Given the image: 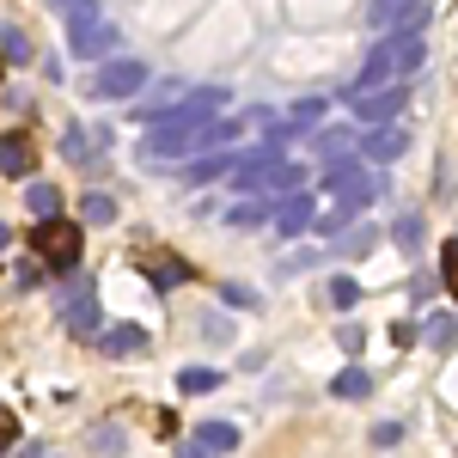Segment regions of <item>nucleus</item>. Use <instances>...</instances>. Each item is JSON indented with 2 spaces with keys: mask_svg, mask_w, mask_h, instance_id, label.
<instances>
[{
  "mask_svg": "<svg viewBox=\"0 0 458 458\" xmlns=\"http://www.w3.org/2000/svg\"><path fill=\"white\" fill-rule=\"evenodd\" d=\"M428 62V43L422 31H410V25H397L373 43V55L360 62V80H349V92H367V86H386V80H410V73H422Z\"/></svg>",
  "mask_w": 458,
  "mask_h": 458,
  "instance_id": "obj_1",
  "label": "nucleus"
},
{
  "mask_svg": "<svg viewBox=\"0 0 458 458\" xmlns=\"http://www.w3.org/2000/svg\"><path fill=\"white\" fill-rule=\"evenodd\" d=\"M110 43H116V25L98 13V0H80V6H68V49H73V55L105 62Z\"/></svg>",
  "mask_w": 458,
  "mask_h": 458,
  "instance_id": "obj_2",
  "label": "nucleus"
},
{
  "mask_svg": "<svg viewBox=\"0 0 458 458\" xmlns=\"http://www.w3.org/2000/svg\"><path fill=\"white\" fill-rule=\"evenodd\" d=\"M55 318L68 324L73 336H98V300H92V276L68 269L55 282Z\"/></svg>",
  "mask_w": 458,
  "mask_h": 458,
  "instance_id": "obj_3",
  "label": "nucleus"
},
{
  "mask_svg": "<svg viewBox=\"0 0 458 458\" xmlns=\"http://www.w3.org/2000/svg\"><path fill=\"white\" fill-rule=\"evenodd\" d=\"M324 190L336 196V208H343V214H354V208H367V202L379 196V177H373V165H367V159H330Z\"/></svg>",
  "mask_w": 458,
  "mask_h": 458,
  "instance_id": "obj_4",
  "label": "nucleus"
},
{
  "mask_svg": "<svg viewBox=\"0 0 458 458\" xmlns=\"http://www.w3.org/2000/svg\"><path fill=\"white\" fill-rule=\"evenodd\" d=\"M31 245H37V257L55 269V276H68V269H80V250H86V233L80 226H68L62 214H49L43 226L31 233Z\"/></svg>",
  "mask_w": 458,
  "mask_h": 458,
  "instance_id": "obj_5",
  "label": "nucleus"
},
{
  "mask_svg": "<svg viewBox=\"0 0 458 458\" xmlns=\"http://www.w3.org/2000/svg\"><path fill=\"white\" fill-rule=\"evenodd\" d=\"M410 105V80H386V86H367V92H349V110L360 123H397Z\"/></svg>",
  "mask_w": 458,
  "mask_h": 458,
  "instance_id": "obj_6",
  "label": "nucleus"
},
{
  "mask_svg": "<svg viewBox=\"0 0 458 458\" xmlns=\"http://www.w3.org/2000/svg\"><path fill=\"white\" fill-rule=\"evenodd\" d=\"M141 86H147V68H141V62H129V55L98 62V73H92V98H135Z\"/></svg>",
  "mask_w": 458,
  "mask_h": 458,
  "instance_id": "obj_7",
  "label": "nucleus"
},
{
  "mask_svg": "<svg viewBox=\"0 0 458 458\" xmlns=\"http://www.w3.org/2000/svg\"><path fill=\"white\" fill-rule=\"evenodd\" d=\"M410 153V129H397V123H373L367 135H360V159L367 165H391V159H403Z\"/></svg>",
  "mask_w": 458,
  "mask_h": 458,
  "instance_id": "obj_8",
  "label": "nucleus"
},
{
  "mask_svg": "<svg viewBox=\"0 0 458 458\" xmlns=\"http://www.w3.org/2000/svg\"><path fill=\"white\" fill-rule=\"evenodd\" d=\"M276 233H282V239L318 233V208H312V196H287L282 208H276Z\"/></svg>",
  "mask_w": 458,
  "mask_h": 458,
  "instance_id": "obj_9",
  "label": "nucleus"
},
{
  "mask_svg": "<svg viewBox=\"0 0 458 458\" xmlns=\"http://www.w3.org/2000/svg\"><path fill=\"white\" fill-rule=\"evenodd\" d=\"M31 165H37V153H31V141L13 129V135H0V172L6 177H31Z\"/></svg>",
  "mask_w": 458,
  "mask_h": 458,
  "instance_id": "obj_10",
  "label": "nucleus"
},
{
  "mask_svg": "<svg viewBox=\"0 0 458 458\" xmlns=\"http://www.w3.org/2000/svg\"><path fill=\"white\" fill-rule=\"evenodd\" d=\"M422 343H428V349H440V354H453V349H458V312L422 318Z\"/></svg>",
  "mask_w": 458,
  "mask_h": 458,
  "instance_id": "obj_11",
  "label": "nucleus"
},
{
  "mask_svg": "<svg viewBox=\"0 0 458 458\" xmlns=\"http://www.w3.org/2000/svg\"><path fill=\"white\" fill-rule=\"evenodd\" d=\"M141 343H147L141 324H116V330H98V349H105V354H135Z\"/></svg>",
  "mask_w": 458,
  "mask_h": 458,
  "instance_id": "obj_12",
  "label": "nucleus"
},
{
  "mask_svg": "<svg viewBox=\"0 0 458 458\" xmlns=\"http://www.w3.org/2000/svg\"><path fill=\"white\" fill-rule=\"evenodd\" d=\"M196 440H202V446H214V453L226 458L233 446H239V422H226V416H214V422H202V428H196Z\"/></svg>",
  "mask_w": 458,
  "mask_h": 458,
  "instance_id": "obj_13",
  "label": "nucleus"
},
{
  "mask_svg": "<svg viewBox=\"0 0 458 458\" xmlns=\"http://www.w3.org/2000/svg\"><path fill=\"white\" fill-rule=\"evenodd\" d=\"M239 172V159H226V153H208V159H196V165H183V183H214V177Z\"/></svg>",
  "mask_w": 458,
  "mask_h": 458,
  "instance_id": "obj_14",
  "label": "nucleus"
},
{
  "mask_svg": "<svg viewBox=\"0 0 458 458\" xmlns=\"http://www.w3.org/2000/svg\"><path fill=\"white\" fill-rule=\"evenodd\" d=\"M422 13V0H373V25L391 31V25H403V19H416Z\"/></svg>",
  "mask_w": 458,
  "mask_h": 458,
  "instance_id": "obj_15",
  "label": "nucleus"
},
{
  "mask_svg": "<svg viewBox=\"0 0 458 458\" xmlns=\"http://www.w3.org/2000/svg\"><path fill=\"white\" fill-rule=\"evenodd\" d=\"M110 220H116V196L92 190V196L80 202V226H110Z\"/></svg>",
  "mask_w": 458,
  "mask_h": 458,
  "instance_id": "obj_16",
  "label": "nucleus"
},
{
  "mask_svg": "<svg viewBox=\"0 0 458 458\" xmlns=\"http://www.w3.org/2000/svg\"><path fill=\"white\" fill-rule=\"evenodd\" d=\"M25 208H31L37 220L62 214V190H55V183H31V190H25Z\"/></svg>",
  "mask_w": 458,
  "mask_h": 458,
  "instance_id": "obj_17",
  "label": "nucleus"
},
{
  "mask_svg": "<svg viewBox=\"0 0 458 458\" xmlns=\"http://www.w3.org/2000/svg\"><path fill=\"white\" fill-rule=\"evenodd\" d=\"M367 391H373V373L367 367H349V373L330 379V397H367Z\"/></svg>",
  "mask_w": 458,
  "mask_h": 458,
  "instance_id": "obj_18",
  "label": "nucleus"
},
{
  "mask_svg": "<svg viewBox=\"0 0 458 458\" xmlns=\"http://www.w3.org/2000/svg\"><path fill=\"white\" fill-rule=\"evenodd\" d=\"M214 386H220L214 367H183V373H177V391H183V397H202V391H214Z\"/></svg>",
  "mask_w": 458,
  "mask_h": 458,
  "instance_id": "obj_19",
  "label": "nucleus"
},
{
  "mask_svg": "<svg viewBox=\"0 0 458 458\" xmlns=\"http://www.w3.org/2000/svg\"><path fill=\"white\" fill-rule=\"evenodd\" d=\"M263 220H269V196H250V202H239L226 214V226H263Z\"/></svg>",
  "mask_w": 458,
  "mask_h": 458,
  "instance_id": "obj_20",
  "label": "nucleus"
},
{
  "mask_svg": "<svg viewBox=\"0 0 458 458\" xmlns=\"http://www.w3.org/2000/svg\"><path fill=\"white\" fill-rule=\"evenodd\" d=\"M312 153H318V159H343V153H349V135H343V129H318Z\"/></svg>",
  "mask_w": 458,
  "mask_h": 458,
  "instance_id": "obj_21",
  "label": "nucleus"
},
{
  "mask_svg": "<svg viewBox=\"0 0 458 458\" xmlns=\"http://www.w3.org/2000/svg\"><path fill=\"white\" fill-rule=\"evenodd\" d=\"M391 239L403 250H422V214H397V226H391Z\"/></svg>",
  "mask_w": 458,
  "mask_h": 458,
  "instance_id": "obj_22",
  "label": "nucleus"
},
{
  "mask_svg": "<svg viewBox=\"0 0 458 458\" xmlns=\"http://www.w3.org/2000/svg\"><path fill=\"white\" fill-rule=\"evenodd\" d=\"M183 276H190V269H183V263H172V257H159V263L147 269V282H153V287H177Z\"/></svg>",
  "mask_w": 458,
  "mask_h": 458,
  "instance_id": "obj_23",
  "label": "nucleus"
},
{
  "mask_svg": "<svg viewBox=\"0 0 458 458\" xmlns=\"http://www.w3.org/2000/svg\"><path fill=\"white\" fill-rule=\"evenodd\" d=\"M0 49H6V62H31V43H25V31H13V25H0Z\"/></svg>",
  "mask_w": 458,
  "mask_h": 458,
  "instance_id": "obj_24",
  "label": "nucleus"
},
{
  "mask_svg": "<svg viewBox=\"0 0 458 458\" xmlns=\"http://www.w3.org/2000/svg\"><path fill=\"white\" fill-rule=\"evenodd\" d=\"M330 300H336V306H343V312H349L354 300H360V287H354L349 276H336V282H330Z\"/></svg>",
  "mask_w": 458,
  "mask_h": 458,
  "instance_id": "obj_25",
  "label": "nucleus"
},
{
  "mask_svg": "<svg viewBox=\"0 0 458 458\" xmlns=\"http://www.w3.org/2000/svg\"><path fill=\"white\" fill-rule=\"evenodd\" d=\"M318 116H324V105H293V116H287V123H293V129H318Z\"/></svg>",
  "mask_w": 458,
  "mask_h": 458,
  "instance_id": "obj_26",
  "label": "nucleus"
},
{
  "mask_svg": "<svg viewBox=\"0 0 458 458\" xmlns=\"http://www.w3.org/2000/svg\"><path fill=\"white\" fill-rule=\"evenodd\" d=\"M92 147H98V141H86V135H80V129H68V135H62V153H68V159H86V153H92Z\"/></svg>",
  "mask_w": 458,
  "mask_h": 458,
  "instance_id": "obj_27",
  "label": "nucleus"
},
{
  "mask_svg": "<svg viewBox=\"0 0 458 458\" xmlns=\"http://www.w3.org/2000/svg\"><path fill=\"white\" fill-rule=\"evenodd\" d=\"M403 440V422H379L373 428V446H397Z\"/></svg>",
  "mask_w": 458,
  "mask_h": 458,
  "instance_id": "obj_28",
  "label": "nucleus"
},
{
  "mask_svg": "<svg viewBox=\"0 0 458 458\" xmlns=\"http://www.w3.org/2000/svg\"><path fill=\"white\" fill-rule=\"evenodd\" d=\"M416 336H422V330H416V324H410V318H403V324H391V343H397V349H410V343H416Z\"/></svg>",
  "mask_w": 458,
  "mask_h": 458,
  "instance_id": "obj_29",
  "label": "nucleus"
},
{
  "mask_svg": "<svg viewBox=\"0 0 458 458\" xmlns=\"http://www.w3.org/2000/svg\"><path fill=\"white\" fill-rule=\"evenodd\" d=\"M336 343H343L349 354H360V324H343V330H336Z\"/></svg>",
  "mask_w": 458,
  "mask_h": 458,
  "instance_id": "obj_30",
  "label": "nucleus"
},
{
  "mask_svg": "<svg viewBox=\"0 0 458 458\" xmlns=\"http://www.w3.org/2000/svg\"><path fill=\"white\" fill-rule=\"evenodd\" d=\"M177 458H220V453H214V446H202V440H183V446H177Z\"/></svg>",
  "mask_w": 458,
  "mask_h": 458,
  "instance_id": "obj_31",
  "label": "nucleus"
},
{
  "mask_svg": "<svg viewBox=\"0 0 458 458\" xmlns=\"http://www.w3.org/2000/svg\"><path fill=\"white\" fill-rule=\"evenodd\" d=\"M220 293H226L233 306H257V293H250V287H233V282H226V287H220Z\"/></svg>",
  "mask_w": 458,
  "mask_h": 458,
  "instance_id": "obj_32",
  "label": "nucleus"
},
{
  "mask_svg": "<svg viewBox=\"0 0 458 458\" xmlns=\"http://www.w3.org/2000/svg\"><path fill=\"white\" fill-rule=\"evenodd\" d=\"M13 276H19V287H37V282H43V269H37V263H19Z\"/></svg>",
  "mask_w": 458,
  "mask_h": 458,
  "instance_id": "obj_33",
  "label": "nucleus"
},
{
  "mask_svg": "<svg viewBox=\"0 0 458 458\" xmlns=\"http://www.w3.org/2000/svg\"><path fill=\"white\" fill-rule=\"evenodd\" d=\"M446 282H458V239H446Z\"/></svg>",
  "mask_w": 458,
  "mask_h": 458,
  "instance_id": "obj_34",
  "label": "nucleus"
},
{
  "mask_svg": "<svg viewBox=\"0 0 458 458\" xmlns=\"http://www.w3.org/2000/svg\"><path fill=\"white\" fill-rule=\"evenodd\" d=\"M19 458H62V453H49V446H25Z\"/></svg>",
  "mask_w": 458,
  "mask_h": 458,
  "instance_id": "obj_35",
  "label": "nucleus"
},
{
  "mask_svg": "<svg viewBox=\"0 0 458 458\" xmlns=\"http://www.w3.org/2000/svg\"><path fill=\"white\" fill-rule=\"evenodd\" d=\"M6 245H13V233H6V220H0V250H6Z\"/></svg>",
  "mask_w": 458,
  "mask_h": 458,
  "instance_id": "obj_36",
  "label": "nucleus"
},
{
  "mask_svg": "<svg viewBox=\"0 0 458 458\" xmlns=\"http://www.w3.org/2000/svg\"><path fill=\"white\" fill-rule=\"evenodd\" d=\"M49 6H55V13H68V6H80V0H49Z\"/></svg>",
  "mask_w": 458,
  "mask_h": 458,
  "instance_id": "obj_37",
  "label": "nucleus"
},
{
  "mask_svg": "<svg viewBox=\"0 0 458 458\" xmlns=\"http://www.w3.org/2000/svg\"><path fill=\"white\" fill-rule=\"evenodd\" d=\"M0 80H6V49H0Z\"/></svg>",
  "mask_w": 458,
  "mask_h": 458,
  "instance_id": "obj_38",
  "label": "nucleus"
}]
</instances>
